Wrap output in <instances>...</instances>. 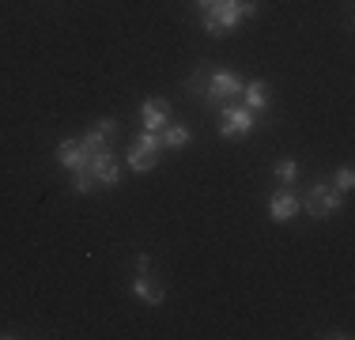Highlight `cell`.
Wrapping results in <instances>:
<instances>
[{
	"instance_id": "cell-1",
	"label": "cell",
	"mask_w": 355,
	"mask_h": 340,
	"mask_svg": "<svg viewBox=\"0 0 355 340\" xmlns=\"http://www.w3.org/2000/svg\"><path fill=\"white\" fill-rule=\"evenodd\" d=\"M340 208H344V197H340V189L329 185V182H314L306 189V197H302V212L314 216V219H329V216H336Z\"/></svg>"
},
{
	"instance_id": "cell-2",
	"label": "cell",
	"mask_w": 355,
	"mask_h": 340,
	"mask_svg": "<svg viewBox=\"0 0 355 340\" xmlns=\"http://www.w3.org/2000/svg\"><path fill=\"white\" fill-rule=\"evenodd\" d=\"M253 125H257V114L246 106H223L219 110V136L234 140V136H250Z\"/></svg>"
},
{
	"instance_id": "cell-3",
	"label": "cell",
	"mask_w": 355,
	"mask_h": 340,
	"mask_svg": "<svg viewBox=\"0 0 355 340\" xmlns=\"http://www.w3.org/2000/svg\"><path fill=\"white\" fill-rule=\"evenodd\" d=\"M239 19H242V15H239V0H216V4L205 12V31L219 38V34L239 27Z\"/></svg>"
},
{
	"instance_id": "cell-4",
	"label": "cell",
	"mask_w": 355,
	"mask_h": 340,
	"mask_svg": "<svg viewBox=\"0 0 355 340\" xmlns=\"http://www.w3.org/2000/svg\"><path fill=\"white\" fill-rule=\"evenodd\" d=\"M242 95V76H234V72H212L208 76V83H205V102L212 106V102H223V99H239Z\"/></svg>"
},
{
	"instance_id": "cell-5",
	"label": "cell",
	"mask_w": 355,
	"mask_h": 340,
	"mask_svg": "<svg viewBox=\"0 0 355 340\" xmlns=\"http://www.w3.org/2000/svg\"><path fill=\"white\" fill-rule=\"evenodd\" d=\"M87 170L95 174V182L103 185V189L121 185V167H117L114 151H95V155H91V163H87Z\"/></svg>"
},
{
	"instance_id": "cell-6",
	"label": "cell",
	"mask_w": 355,
	"mask_h": 340,
	"mask_svg": "<svg viewBox=\"0 0 355 340\" xmlns=\"http://www.w3.org/2000/svg\"><path fill=\"white\" fill-rule=\"evenodd\" d=\"M114 140H117V121L114 117H98V121L83 133V148H87L91 155H95V151H110Z\"/></svg>"
},
{
	"instance_id": "cell-7",
	"label": "cell",
	"mask_w": 355,
	"mask_h": 340,
	"mask_svg": "<svg viewBox=\"0 0 355 340\" xmlns=\"http://www.w3.org/2000/svg\"><path fill=\"white\" fill-rule=\"evenodd\" d=\"M299 212H302V201L295 197L291 189H280V193L268 197V219H272V223H287V219H295Z\"/></svg>"
},
{
	"instance_id": "cell-8",
	"label": "cell",
	"mask_w": 355,
	"mask_h": 340,
	"mask_svg": "<svg viewBox=\"0 0 355 340\" xmlns=\"http://www.w3.org/2000/svg\"><path fill=\"white\" fill-rule=\"evenodd\" d=\"M140 125L148 133L166 129V125H171V102H166V99H148L140 106Z\"/></svg>"
},
{
	"instance_id": "cell-9",
	"label": "cell",
	"mask_w": 355,
	"mask_h": 340,
	"mask_svg": "<svg viewBox=\"0 0 355 340\" xmlns=\"http://www.w3.org/2000/svg\"><path fill=\"white\" fill-rule=\"evenodd\" d=\"M53 159H57V167H64V170H80V167L91 163V151L83 148V140H61L53 151Z\"/></svg>"
},
{
	"instance_id": "cell-10",
	"label": "cell",
	"mask_w": 355,
	"mask_h": 340,
	"mask_svg": "<svg viewBox=\"0 0 355 340\" xmlns=\"http://www.w3.org/2000/svg\"><path fill=\"white\" fill-rule=\"evenodd\" d=\"M132 295H137L140 303H148V306H163V299H166L163 284H159L151 272H137V276H132Z\"/></svg>"
},
{
	"instance_id": "cell-11",
	"label": "cell",
	"mask_w": 355,
	"mask_h": 340,
	"mask_svg": "<svg viewBox=\"0 0 355 340\" xmlns=\"http://www.w3.org/2000/svg\"><path fill=\"white\" fill-rule=\"evenodd\" d=\"M242 106L253 110V114H261V110L272 106V91H268V83H265V80H250V83H242Z\"/></svg>"
},
{
	"instance_id": "cell-12",
	"label": "cell",
	"mask_w": 355,
	"mask_h": 340,
	"mask_svg": "<svg viewBox=\"0 0 355 340\" xmlns=\"http://www.w3.org/2000/svg\"><path fill=\"white\" fill-rule=\"evenodd\" d=\"M125 159H129V170H137V174H148V170L159 167V151L155 148H144V144H132Z\"/></svg>"
},
{
	"instance_id": "cell-13",
	"label": "cell",
	"mask_w": 355,
	"mask_h": 340,
	"mask_svg": "<svg viewBox=\"0 0 355 340\" xmlns=\"http://www.w3.org/2000/svg\"><path fill=\"white\" fill-rule=\"evenodd\" d=\"M159 136H163V148H171V151H182L193 144V133L185 125H166V129H159Z\"/></svg>"
},
{
	"instance_id": "cell-14",
	"label": "cell",
	"mask_w": 355,
	"mask_h": 340,
	"mask_svg": "<svg viewBox=\"0 0 355 340\" xmlns=\"http://www.w3.org/2000/svg\"><path fill=\"white\" fill-rule=\"evenodd\" d=\"M299 174H302V170H299L295 159H276V163H272V178L284 185V189H291V185L299 182Z\"/></svg>"
},
{
	"instance_id": "cell-15",
	"label": "cell",
	"mask_w": 355,
	"mask_h": 340,
	"mask_svg": "<svg viewBox=\"0 0 355 340\" xmlns=\"http://www.w3.org/2000/svg\"><path fill=\"white\" fill-rule=\"evenodd\" d=\"M72 189L80 193V197H87V193H95L98 189V182H95V174H91L87 167H80V170H72Z\"/></svg>"
},
{
	"instance_id": "cell-16",
	"label": "cell",
	"mask_w": 355,
	"mask_h": 340,
	"mask_svg": "<svg viewBox=\"0 0 355 340\" xmlns=\"http://www.w3.org/2000/svg\"><path fill=\"white\" fill-rule=\"evenodd\" d=\"M333 185H336V189H340V193H348L352 185H355V174H352V167H340V170H336Z\"/></svg>"
},
{
	"instance_id": "cell-17",
	"label": "cell",
	"mask_w": 355,
	"mask_h": 340,
	"mask_svg": "<svg viewBox=\"0 0 355 340\" xmlns=\"http://www.w3.org/2000/svg\"><path fill=\"white\" fill-rule=\"evenodd\" d=\"M137 144H144V148H155V151H163V136H159V133H148V129H144V133L137 136Z\"/></svg>"
},
{
	"instance_id": "cell-18",
	"label": "cell",
	"mask_w": 355,
	"mask_h": 340,
	"mask_svg": "<svg viewBox=\"0 0 355 340\" xmlns=\"http://www.w3.org/2000/svg\"><path fill=\"white\" fill-rule=\"evenodd\" d=\"M239 15H257V0H239Z\"/></svg>"
},
{
	"instance_id": "cell-19",
	"label": "cell",
	"mask_w": 355,
	"mask_h": 340,
	"mask_svg": "<svg viewBox=\"0 0 355 340\" xmlns=\"http://www.w3.org/2000/svg\"><path fill=\"white\" fill-rule=\"evenodd\" d=\"M137 272H151V253H137Z\"/></svg>"
},
{
	"instance_id": "cell-20",
	"label": "cell",
	"mask_w": 355,
	"mask_h": 340,
	"mask_svg": "<svg viewBox=\"0 0 355 340\" xmlns=\"http://www.w3.org/2000/svg\"><path fill=\"white\" fill-rule=\"evenodd\" d=\"M193 4H197V12H200V15H205V12H208V8H212V4H216V0H193Z\"/></svg>"
}]
</instances>
